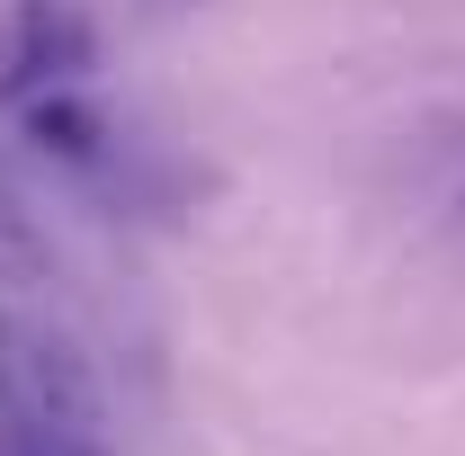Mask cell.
<instances>
[{
	"instance_id": "6da1fadb",
	"label": "cell",
	"mask_w": 465,
	"mask_h": 456,
	"mask_svg": "<svg viewBox=\"0 0 465 456\" xmlns=\"http://www.w3.org/2000/svg\"><path fill=\"white\" fill-rule=\"evenodd\" d=\"M90 18L72 0H9L0 9V99H45V90H81L90 72Z\"/></svg>"
},
{
	"instance_id": "7a4b0ae2",
	"label": "cell",
	"mask_w": 465,
	"mask_h": 456,
	"mask_svg": "<svg viewBox=\"0 0 465 456\" xmlns=\"http://www.w3.org/2000/svg\"><path fill=\"white\" fill-rule=\"evenodd\" d=\"M18 125H27L36 153H63V162H99V153H108V116L90 108L81 90H45V99H27Z\"/></svg>"
},
{
	"instance_id": "3957f363",
	"label": "cell",
	"mask_w": 465,
	"mask_h": 456,
	"mask_svg": "<svg viewBox=\"0 0 465 456\" xmlns=\"http://www.w3.org/2000/svg\"><path fill=\"white\" fill-rule=\"evenodd\" d=\"M162 9H188V0H162Z\"/></svg>"
}]
</instances>
